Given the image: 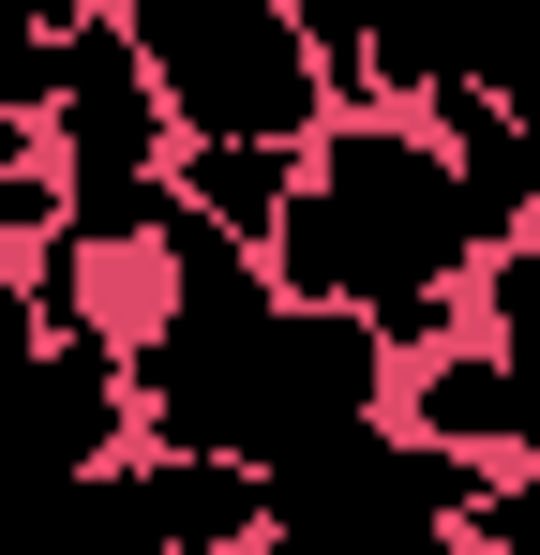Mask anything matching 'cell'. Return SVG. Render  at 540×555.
I'll use <instances>...</instances> for the list:
<instances>
[{
  "mask_svg": "<svg viewBox=\"0 0 540 555\" xmlns=\"http://www.w3.org/2000/svg\"><path fill=\"white\" fill-rule=\"evenodd\" d=\"M46 225H61V166L46 151H0V256H30Z\"/></svg>",
  "mask_w": 540,
  "mask_h": 555,
  "instance_id": "obj_10",
  "label": "cell"
},
{
  "mask_svg": "<svg viewBox=\"0 0 540 555\" xmlns=\"http://www.w3.org/2000/svg\"><path fill=\"white\" fill-rule=\"evenodd\" d=\"M450 526H465V541H480V555H540V451H511V465H480Z\"/></svg>",
  "mask_w": 540,
  "mask_h": 555,
  "instance_id": "obj_9",
  "label": "cell"
},
{
  "mask_svg": "<svg viewBox=\"0 0 540 555\" xmlns=\"http://www.w3.org/2000/svg\"><path fill=\"white\" fill-rule=\"evenodd\" d=\"M120 15V46L151 61V105H166V135H316L331 91H316V61H300V30H285V0H105Z\"/></svg>",
  "mask_w": 540,
  "mask_h": 555,
  "instance_id": "obj_2",
  "label": "cell"
},
{
  "mask_svg": "<svg viewBox=\"0 0 540 555\" xmlns=\"http://www.w3.org/2000/svg\"><path fill=\"white\" fill-rule=\"evenodd\" d=\"M465 331H480V346H511V361L540 375V225H526V241H496V256L465 271Z\"/></svg>",
  "mask_w": 540,
  "mask_h": 555,
  "instance_id": "obj_7",
  "label": "cell"
},
{
  "mask_svg": "<svg viewBox=\"0 0 540 555\" xmlns=\"http://www.w3.org/2000/svg\"><path fill=\"white\" fill-rule=\"evenodd\" d=\"M285 30H300V61H316L331 105H375V30H360V0H285Z\"/></svg>",
  "mask_w": 540,
  "mask_h": 555,
  "instance_id": "obj_8",
  "label": "cell"
},
{
  "mask_svg": "<svg viewBox=\"0 0 540 555\" xmlns=\"http://www.w3.org/2000/svg\"><path fill=\"white\" fill-rule=\"evenodd\" d=\"M166 195L256 256V241H270V210L300 195V151H285V135H166Z\"/></svg>",
  "mask_w": 540,
  "mask_h": 555,
  "instance_id": "obj_6",
  "label": "cell"
},
{
  "mask_svg": "<svg viewBox=\"0 0 540 555\" xmlns=\"http://www.w3.org/2000/svg\"><path fill=\"white\" fill-rule=\"evenodd\" d=\"M256 271H270V300H346L390 361L436 346V331H465L480 241H465V195H450L436 120H421V105H331V120L300 135V195L270 210Z\"/></svg>",
  "mask_w": 540,
  "mask_h": 555,
  "instance_id": "obj_1",
  "label": "cell"
},
{
  "mask_svg": "<svg viewBox=\"0 0 540 555\" xmlns=\"http://www.w3.org/2000/svg\"><path fill=\"white\" fill-rule=\"evenodd\" d=\"M76 15H105V0H0V30H30V46H46V30H76Z\"/></svg>",
  "mask_w": 540,
  "mask_h": 555,
  "instance_id": "obj_13",
  "label": "cell"
},
{
  "mask_svg": "<svg viewBox=\"0 0 540 555\" xmlns=\"http://www.w3.org/2000/svg\"><path fill=\"white\" fill-rule=\"evenodd\" d=\"M421 120H436V151H450L465 241H480V256H496V241H526V225H540V120H526L511 91H480V76H465V91H436Z\"/></svg>",
  "mask_w": 540,
  "mask_h": 555,
  "instance_id": "obj_5",
  "label": "cell"
},
{
  "mask_svg": "<svg viewBox=\"0 0 540 555\" xmlns=\"http://www.w3.org/2000/svg\"><path fill=\"white\" fill-rule=\"evenodd\" d=\"M30 346H46V315H30V271H15V256H0V375L30 361Z\"/></svg>",
  "mask_w": 540,
  "mask_h": 555,
  "instance_id": "obj_12",
  "label": "cell"
},
{
  "mask_svg": "<svg viewBox=\"0 0 540 555\" xmlns=\"http://www.w3.org/2000/svg\"><path fill=\"white\" fill-rule=\"evenodd\" d=\"M0 151H46V46L0 30Z\"/></svg>",
  "mask_w": 540,
  "mask_h": 555,
  "instance_id": "obj_11",
  "label": "cell"
},
{
  "mask_svg": "<svg viewBox=\"0 0 540 555\" xmlns=\"http://www.w3.org/2000/svg\"><path fill=\"white\" fill-rule=\"evenodd\" d=\"M120 495H136V526H151V555H241L270 541V465L241 451H120Z\"/></svg>",
  "mask_w": 540,
  "mask_h": 555,
  "instance_id": "obj_4",
  "label": "cell"
},
{
  "mask_svg": "<svg viewBox=\"0 0 540 555\" xmlns=\"http://www.w3.org/2000/svg\"><path fill=\"white\" fill-rule=\"evenodd\" d=\"M375 421L421 436V451L511 465V451H540V375L511 361V346H480V331H436V346L390 361V405H375Z\"/></svg>",
  "mask_w": 540,
  "mask_h": 555,
  "instance_id": "obj_3",
  "label": "cell"
}]
</instances>
